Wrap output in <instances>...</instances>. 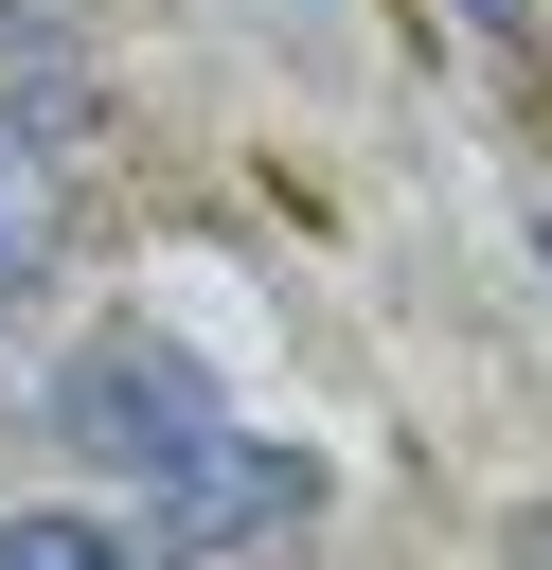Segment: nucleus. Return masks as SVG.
I'll return each instance as SVG.
<instances>
[{"label": "nucleus", "mask_w": 552, "mask_h": 570, "mask_svg": "<svg viewBox=\"0 0 552 570\" xmlns=\"http://www.w3.org/2000/svg\"><path fill=\"white\" fill-rule=\"evenodd\" d=\"M285 517H321V463H303V445H249V428H214L178 481H142V534H125V570H214V552H249V534H285Z\"/></svg>", "instance_id": "2"}, {"label": "nucleus", "mask_w": 552, "mask_h": 570, "mask_svg": "<svg viewBox=\"0 0 552 570\" xmlns=\"http://www.w3.org/2000/svg\"><path fill=\"white\" fill-rule=\"evenodd\" d=\"M214 428H231V410H214L196 338H160V321H107V338L53 356V445H71L89 481H178Z\"/></svg>", "instance_id": "1"}, {"label": "nucleus", "mask_w": 552, "mask_h": 570, "mask_svg": "<svg viewBox=\"0 0 552 570\" xmlns=\"http://www.w3.org/2000/svg\"><path fill=\"white\" fill-rule=\"evenodd\" d=\"M0 570H125V534H107V517H53V499H18V517H0Z\"/></svg>", "instance_id": "4"}, {"label": "nucleus", "mask_w": 552, "mask_h": 570, "mask_svg": "<svg viewBox=\"0 0 552 570\" xmlns=\"http://www.w3.org/2000/svg\"><path fill=\"white\" fill-rule=\"evenodd\" d=\"M53 232H71L53 142H18V125H0V303H36V285H53Z\"/></svg>", "instance_id": "3"}, {"label": "nucleus", "mask_w": 552, "mask_h": 570, "mask_svg": "<svg viewBox=\"0 0 552 570\" xmlns=\"http://www.w3.org/2000/svg\"><path fill=\"white\" fill-rule=\"evenodd\" d=\"M249 18H338V0H249Z\"/></svg>", "instance_id": "5"}]
</instances>
